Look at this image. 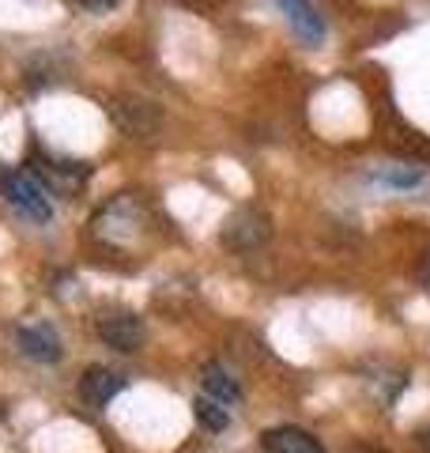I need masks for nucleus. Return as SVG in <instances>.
<instances>
[{
  "label": "nucleus",
  "mask_w": 430,
  "mask_h": 453,
  "mask_svg": "<svg viewBox=\"0 0 430 453\" xmlns=\"http://www.w3.org/2000/svg\"><path fill=\"white\" fill-rule=\"evenodd\" d=\"M351 453H389V449H381V446H355Z\"/></svg>",
  "instance_id": "obj_17"
},
{
  "label": "nucleus",
  "mask_w": 430,
  "mask_h": 453,
  "mask_svg": "<svg viewBox=\"0 0 430 453\" xmlns=\"http://www.w3.org/2000/svg\"><path fill=\"white\" fill-rule=\"evenodd\" d=\"M193 416L200 427H208L211 434L227 431V423H231V412L223 408V401H215V396H196L193 401Z\"/></svg>",
  "instance_id": "obj_13"
},
{
  "label": "nucleus",
  "mask_w": 430,
  "mask_h": 453,
  "mask_svg": "<svg viewBox=\"0 0 430 453\" xmlns=\"http://www.w3.org/2000/svg\"><path fill=\"white\" fill-rule=\"evenodd\" d=\"M219 238H223L227 250H238V253L261 250L268 238H272V219L265 216L261 208H238V211L227 216Z\"/></svg>",
  "instance_id": "obj_4"
},
{
  "label": "nucleus",
  "mask_w": 430,
  "mask_h": 453,
  "mask_svg": "<svg viewBox=\"0 0 430 453\" xmlns=\"http://www.w3.org/2000/svg\"><path fill=\"white\" fill-rule=\"evenodd\" d=\"M35 166H38V174L46 178V189L50 193H61V196L76 193L83 181L91 178V166L88 163H76V159H38Z\"/></svg>",
  "instance_id": "obj_7"
},
{
  "label": "nucleus",
  "mask_w": 430,
  "mask_h": 453,
  "mask_svg": "<svg viewBox=\"0 0 430 453\" xmlns=\"http://www.w3.org/2000/svg\"><path fill=\"white\" fill-rule=\"evenodd\" d=\"M381 181H389V186H396V189H411V186H419V181H423V170H415V166L404 163V166L385 170Z\"/></svg>",
  "instance_id": "obj_14"
},
{
  "label": "nucleus",
  "mask_w": 430,
  "mask_h": 453,
  "mask_svg": "<svg viewBox=\"0 0 430 453\" xmlns=\"http://www.w3.org/2000/svg\"><path fill=\"white\" fill-rule=\"evenodd\" d=\"M106 113H110V121L133 140H151L155 133L163 129V110L155 106L151 98H140V95H113V98H106Z\"/></svg>",
  "instance_id": "obj_2"
},
{
  "label": "nucleus",
  "mask_w": 430,
  "mask_h": 453,
  "mask_svg": "<svg viewBox=\"0 0 430 453\" xmlns=\"http://www.w3.org/2000/svg\"><path fill=\"white\" fill-rule=\"evenodd\" d=\"M261 449L265 453H325V446L303 427H291V423H280V427H268L261 434Z\"/></svg>",
  "instance_id": "obj_9"
},
{
  "label": "nucleus",
  "mask_w": 430,
  "mask_h": 453,
  "mask_svg": "<svg viewBox=\"0 0 430 453\" xmlns=\"http://www.w3.org/2000/svg\"><path fill=\"white\" fill-rule=\"evenodd\" d=\"M140 219H143V201L133 193H121V196H113L110 204H103V211H98L91 223V234L110 246H125L128 238L140 231Z\"/></svg>",
  "instance_id": "obj_3"
},
{
  "label": "nucleus",
  "mask_w": 430,
  "mask_h": 453,
  "mask_svg": "<svg viewBox=\"0 0 430 453\" xmlns=\"http://www.w3.org/2000/svg\"><path fill=\"white\" fill-rule=\"evenodd\" d=\"M385 144H389L393 151H400V155H408L411 163H426L430 159V140L423 133L408 129V125H396V129L385 133Z\"/></svg>",
  "instance_id": "obj_12"
},
{
  "label": "nucleus",
  "mask_w": 430,
  "mask_h": 453,
  "mask_svg": "<svg viewBox=\"0 0 430 453\" xmlns=\"http://www.w3.org/2000/svg\"><path fill=\"white\" fill-rule=\"evenodd\" d=\"M95 329H98V340L113 351H136L143 344V321L133 314V310H103L95 318Z\"/></svg>",
  "instance_id": "obj_5"
},
{
  "label": "nucleus",
  "mask_w": 430,
  "mask_h": 453,
  "mask_svg": "<svg viewBox=\"0 0 430 453\" xmlns=\"http://www.w3.org/2000/svg\"><path fill=\"white\" fill-rule=\"evenodd\" d=\"M415 446H419L423 453H430V423H426V427L415 431Z\"/></svg>",
  "instance_id": "obj_15"
},
{
  "label": "nucleus",
  "mask_w": 430,
  "mask_h": 453,
  "mask_svg": "<svg viewBox=\"0 0 430 453\" xmlns=\"http://www.w3.org/2000/svg\"><path fill=\"white\" fill-rule=\"evenodd\" d=\"M80 4L91 12H106V8H113V0H80Z\"/></svg>",
  "instance_id": "obj_16"
},
{
  "label": "nucleus",
  "mask_w": 430,
  "mask_h": 453,
  "mask_svg": "<svg viewBox=\"0 0 430 453\" xmlns=\"http://www.w3.org/2000/svg\"><path fill=\"white\" fill-rule=\"evenodd\" d=\"M200 386H204L208 396H215V401H223V404H238L242 401V386L231 378V371H227L223 363H204L200 366Z\"/></svg>",
  "instance_id": "obj_11"
},
{
  "label": "nucleus",
  "mask_w": 430,
  "mask_h": 453,
  "mask_svg": "<svg viewBox=\"0 0 430 453\" xmlns=\"http://www.w3.org/2000/svg\"><path fill=\"white\" fill-rule=\"evenodd\" d=\"M0 193H4V201L16 208L23 219H31L38 226L53 219L50 189L42 186L35 174H27V170H4V174H0Z\"/></svg>",
  "instance_id": "obj_1"
},
{
  "label": "nucleus",
  "mask_w": 430,
  "mask_h": 453,
  "mask_svg": "<svg viewBox=\"0 0 430 453\" xmlns=\"http://www.w3.org/2000/svg\"><path fill=\"white\" fill-rule=\"evenodd\" d=\"M280 8L287 12V19H291V31L303 38L306 46H321L325 19L318 16V8H313L310 0H280Z\"/></svg>",
  "instance_id": "obj_10"
},
{
  "label": "nucleus",
  "mask_w": 430,
  "mask_h": 453,
  "mask_svg": "<svg viewBox=\"0 0 430 453\" xmlns=\"http://www.w3.org/2000/svg\"><path fill=\"white\" fill-rule=\"evenodd\" d=\"M16 344H19L23 356H31L35 363H61V356H65L61 336H57L50 325H19Z\"/></svg>",
  "instance_id": "obj_8"
},
{
  "label": "nucleus",
  "mask_w": 430,
  "mask_h": 453,
  "mask_svg": "<svg viewBox=\"0 0 430 453\" xmlns=\"http://www.w3.org/2000/svg\"><path fill=\"white\" fill-rule=\"evenodd\" d=\"M125 386H128L125 374L110 371V366H88L83 378H80V401L88 404V408H95V412H103V408H110V401Z\"/></svg>",
  "instance_id": "obj_6"
}]
</instances>
